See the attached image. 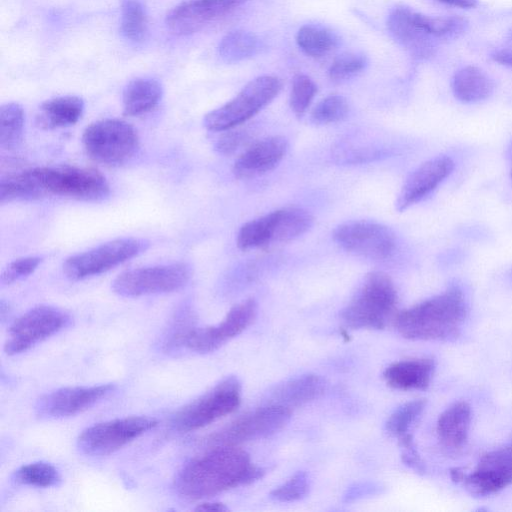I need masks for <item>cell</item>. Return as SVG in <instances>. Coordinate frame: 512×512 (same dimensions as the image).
Wrapping results in <instances>:
<instances>
[{
  "instance_id": "obj_1",
  "label": "cell",
  "mask_w": 512,
  "mask_h": 512,
  "mask_svg": "<svg viewBox=\"0 0 512 512\" xmlns=\"http://www.w3.org/2000/svg\"><path fill=\"white\" fill-rule=\"evenodd\" d=\"M264 470L237 446H213L178 473L175 488L189 500L212 497L262 478Z\"/></svg>"
},
{
  "instance_id": "obj_2",
  "label": "cell",
  "mask_w": 512,
  "mask_h": 512,
  "mask_svg": "<svg viewBox=\"0 0 512 512\" xmlns=\"http://www.w3.org/2000/svg\"><path fill=\"white\" fill-rule=\"evenodd\" d=\"M468 312L458 285L395 315L394 325L409 340L453 341L461 333Z\"/></svg>"
},
{
  "instance_id": "obj_3",
  "label": "cell",
  "mask_w": 512,
  "mask_h": 512,
  "mask_svg": "<svg viewBox=\"0 0 512 512\" xmlns=\"http://www.w3.org/2000/svg\"><path fill=\"white\" fill-rule=\"evenodd\" d=\"M257 303L249 298L233 306L217 325L196 328L190 311L183 310L165 341L167 351L185 347L198 353L212 352L241 334L255 320Z\"/></svg>"
},
{
  "instance_id": "obj_4",
  "label": "cell",
  "mask_w": 512,
  "mask_h": 512,
  "mask_svg": "<svg viewBox=\"0 0 512 512\" xmlns=\"http://www.w3.org/2000/svg\"><path fill=\"white\" fill-rule=\"evenodd\" d=\"M397 293L393 281L384 272L368 273L359 289L341 312L351 329H383L395 318Z\"/></svg>"
},
{
  "instance_id": "obj_5",
  "label": "cell",
  "mask_w": 512,
  "mask_h": 512,
  "mask_svg": "<svg viewBox=\"0 0 512 512\" xmlns=\"http://www.w3.org/2000/svg\"><path fill=\"white\" fill-rule=\"evenodd\" d=\"M41 196L57 195L83 201H101L110 194L106 178L93 168L75 166L29 169Z\"/></svg>"
},
{
  "instance_id": "obj_6",
  "label": "cell",
  "mask_w": 512,
  "mask_h": 512,
  "mask_svg": "<svg viewBox=\"0 0 512 512\" xmlns=\"http://www.w3.org/2000/svg\"><path fill=\"white\" fill-rule=\"evenodd\" d=\"M313 224L312 215L298 207L282 208L246 222L237 235L241 250L286 243L305 234Z\"/></svg>"
},
{
  "instance_id": "obj_7",
  "label": "cell",
  "mask_w": 512,
  "mask_h": 512,
  "mask_svg": "<svg viewBox=\"0 0 512 512\" xmlns=\"http://www.w3.org/2000/svg\"><path fill=\"white\" fill-rule=\"evenodd\" d=\"M281 80L275 76H259L224 105L204 116L207 130L223 132L243 124L267 106L280 92Z\"/></svg>"
},
{
  "instance_id": "obj_8",
  "label": "cell",
  "mask_w": 512,
  "mask_h": 512,
  "mask_svg": "<svg viewBox=\"0 0 512 512\" xmlns=\"http://www.w3.org/2000/svg\"><path fill=\"white\" fill-rule=\"evenodd\" d=\"M86 153L105 165H121L129 161L139 148L135 128L124 120L108 118L91 123L82 135Z\"/></svg>"
},
{
  "instance_id": "obj_9",
  "label": "cell",
  "mask_w": 512,
  "mask_h": 512,
  "mask_svg": "<svg viewBox=\"0 0 512 512\" xmlns=\"http://www.w3.org/2000/svg\"><path fill=\"white\" fill-rule=\"evenodd\" d=\"M240 402L241 383L234 376L227 377L181 408L172 418V427L180 432L197 430L233 413Z\"/></svg>"
},
{
  "instance_id": "obj_10",
  "label": "cell",
  "mask_w": 512,
  "mask_h": 512,
  "mask_svg": "<svg viewBox=\"0 0 512 512\" xmlns=\"http://www.w3.org/2000/svg\"><path fill=\"white\" fill-rule=\"evenodd\" d=\"M292 409L269 403L245 413L207 437L213 446H237L241 443L269 437L280 431L290 420Z\"/></svg>"
},
{
  "instance_id": "obj_11",
  "label": "cell",
  "mask_w": 512,
  "mask_h": 512,
  "mask_svg": "<svg viewBox=\"0 0 512 512\" xmlns=\"http://www.w3.org/2000/svg\"><path fill=\"white\" fill-rule=\"evenodd\" d=\"M149 247L142 238H118L68 257L63 272L71 280L99 275L140 255Z\"/></svg>"
},
{
  "instance_id": "obj_12",
  "label": "cell",
  "mask_w": 512,
  "mask_h": 512,
  "mask_svg": "<svg viewBox=\"0 0 512 512\" xmlns=\"http://www.w3.org/2000/svg\"><path fill=\"white\" fill-rule=\"evenodd\" d=\"M190 276L191 268L184 262L142 267L119 274L112 289L123 297L169 293L185 286Z\"/></svg>"
},
{
  "instance_id": "obj_13",
  "label": "cell",
  "mask_w": 512,
  "mask_h": 512,
  "mask_svg": "<svg viewBox=\"0 0 512 512\" xmlns=\"http://www.w3.org/2000/svg\"><path fill=\"white\" fill-rule=\"evenodd\" d=\"M155 418L129 416L94 424L78 437V448L87 455L111 454L157 425Z\"/></svg>"
},
{
  "instance_id": "obj_14",
  "label": "cell",
  "mask_w": 512,
  "mask_h": 512,
  "mask_svg": "<svg viewBox=\"0 0 512 512\" xmlns=\"http://www.w3.org/2000/svg\"><path fill=\"white\" fill-rule=\"evenodd\" d=\"M69 321V315L59 308L49 305L33 307L11 324L4 351L8 355L27 351L63 329Z\"/></svg>"
},
{
  "instance_id": "obj_15",
  "label": "cell",
  "mask_w": 512,
  "mask_h": 512,
  "mask_svg": "<svg viewBox=\"0 0 512 512\" xmlns=\"http://www.w3.org/2000/svg\"><path fill=\"white\" fill-rule=\"evenodd\" d=\"M333 238L346 251L372 260L389 258L396 247L395 235L389 227L368 220L340 224Z\"/></svg>"
},
{
  "instance_id": "obj_16",
  "label": "cell",
  "mask_w": 512,
  "mask_h": 512,
  "mask_svg": "<svg viewBox=\"0 0 512 512\" xmlns=\"http://www.w3.org/2000/svg\"><path fill=\"white\" fill-rule=\"evenodd\" d=\"M249 0H182L165 17L168 30L178 36L201 31L231 14Z\"/></svg>"
},
{
  "instance_id": "obj_17",
  "label": "cell",
  "mask_w": 512,
  "mask_h": 512,
  "mask_svg": "<svg viewBox=\"0 0 512 512\" xmlns=\"http://www.w3.org/2000/svg\"><path fill=\"white\" fill-rule=\"evenodd\" d=\"M478 498L496 494L512 484V444L483 454L475 469L462 482Z\"/></svg>"
},
{
  "instance_id": "obj_18",
  "label": "cell",
  "mask_w": 512,
  "mask_h": 512,
  "mask_svg": "<svg viewBox=\"0 0 512 512\" xmlns=\"http://www.w3.org/2000/svg\"><path fill=\"white\" fill-rule=\"evenodd\" d=\"M114 389L113 384L60 388L40 397L36 411L49 418L73 416L92 407Z\"/></svg>"
},
{
  "instance_id": "obj_19",
  "label": "cell",
  "mask_w": 512,
  "mask_h": 512,
  "mask_svg": "<svg viewBox=\"0 0 512 512\" xmlns=\"http://www.w3.org/2000/svg\"><path fill=\"white\" fill-rule=\"evenodd\" d=\"M454 161L448 156H437L418 166L405 180L395 202L402 212L418 203L435 190L453 171Z\"/></svg>"
},
{
  "instance_id": "obj_20",
  "label": "cell",
  "mask_w": 512,
  "mask_h": 512,
  "mask_svg": "<svg viewBox=\"0 0 512 512\" xmlns=\"http://www.w3.org/2000/svg\"><path fill=\"white\" fill-rule=\"evenodd\" d=\"M288 142L283 136H270L251 144L235 161L233 174L249 179L274 169L284 158Z\"/></svg>"
},
{
  "instance_id": "obj_21",
  "label": "cell",
  "mask_w": 512,
  "mask_h": 512,
  "mask_svg": "<svg viewBox=\"0 0 512 512\" xmlns=\"http://www.w3.org/2000/svg\"><path fill=\"white\" fill-rule=\"evenodd\" d=\"M413 11L407 6L395 7L388 16L387 26L394 39L413 57L426 59L435 53L437 40L416 24Z\"/></svg>"
},
{
  "instance_id": "obj_22",
  "label": "cell",
  "mask_w": 512,
  "mask_h": 512,
  "mask_svg": "<svg viewBox=\"0 0 512 512\" xmlns=\"http://www.w3.org/2000/svg\"><path fill=\"white\" fill-rule=\"evenodd\" d=\"M435 371V362L431 358L401 360L389 365L383 377L386 384L397 390H426Z\"/></svg>"
},
{
  "instance_id": "obj_23",
  "label": "cell",
  "mask_w": 512,
  "mask_h": 512,
  "mask_svg": "<svg viewBox=\"0 0 512 512\" xmlns=\"http://www.w3.org/2000/svg\"><path fill=\"white\" fill-rule=\"evenodd\" d=\"M471 419V406L466 401H457L447 407L436 426L441 444L447 449H461L467 442Z\"/></svg>"
},
{
  "instance_id": "obj_24",
  "label": "cell",
  "mask_w": 512,
  "mask_h": 512,
  "mask_svg": "<svg viewBox=\"0 0 512 512\" xmlns=\"http://www.w3.org/2000/svg\"><path fill=\"white\" fill-rule=\"evenodd\" d=\"M163 96L162 84L155 78L138 77L131 80L122 94L123 113L139 116L153 110Z\"/></svg>"
},
{
  "instance_id": "obj_25",
  "label": "cell",
  "mask_w": 512,
  "mask_h": 512,
  "mask_svg": "<svg viewBox=\"0 0 512 512\" xmlns=\"http://www.w3.org/2000/svg\"><path fill=\"white\" fill-rule=\"evenodd\" d=\"M84 112V101L78 96H58L44 101L37 114V124L43 129L74 125Z\"/></svg>"
},
{
  "instance_id": "obj_26",
  "label": "cell",
  "mask_w": 512,
  "mask_h": 512,
  "mask_svg": "<svg viewBox=\"0 0 512 512\" xmlns=\"http://www.w3.org/2000/svg\"><path fill=\"white\" fill-rule=\"evenodd\" d=\"M494 87V81L489 74L472 65L457 70L451 80L455 98L464 103H476L489 98Z\"/></svg>"
},
{
  "instance_id": "obj_27",
  "label": "cell",
  "mask_w": 512,
  "mask_h": 512,
  "mask_svg": "<svg viewBox=\"0 0 512 512\" xmlns=\"http://www.w3.org/2000/svg\"><path fill=\"white\" fill-rule=\"evenodd\" d=\"M325 387V380L321 376L304 374L279 386L273 395L272 403L280 404L290 409L302 406L320 397Z\"/></svg>"
},
{
  "instance_id": "obj_28",
  "label": "cell",
  "mask_w": 512,
  "mask_h": 512,
  "mask_svg": "<svg viewBox=\"0 0 512 512\" xmlns=\"http://www.w3.org/2000/svg\"><path fill=\"white\" fill-rule=\"evenodd\" d=\"M417 25L436 40H450L461 36L468 29V21L460 16H429L414 10Z\"/></svg>"
},
{
  "instance_id": "obj_29",
  "label": "cell",
  "mask_w": 512,
  "mask_h": 512,
  "mask_svg": "<svg viewBox=\"0 0 512 512\" xmlns=\"http://www.w3.org/2000/svg\"><path fill=\"white\" fill-rule=\"evenodd\" d=\"M259 50V40L253 33L233 30L227 33L218 45L220 58L227 63H235L255 55Z\"/></svg>"
},
{
  "instance_id": "obj_30",
  "label": "cell",
  "mask_w": 512,
  "mask_h": 512,
  "mask_svg": "<svg viewBox=\"0 0 512 512\" xmlns=\"http://www.w3.org/2000/svg\"><path fill=\"white\" fill-rule=\"evenodd\" d=\"M120 32L132 42H141L148 33V15L141 0H121Z\"/></svg>"
},
{
  "instance_id": "obj_31",
  "label": "cell",
  "mask_w": 512,
  "mask_h": 512,
  "mask_svg": "<svg viewBox=\"0 0 512 512\" xmlns=\"http://www.w3.org/2000/svg\"><path fill=\"white\" fill-rule=\"evenodd\" d=\"M25 112L16 102L3 104L0 108V146L4 150L16 148L23 137Z\"/></svg>"
},
{
  "instance_id": "obj_32",
  "label": "cell",
  "mask_w": 512,
  "mask_h": 512,
  "mask_svg": "<svg viewBox=\"0 0 512 512\" xmlns=\"http://www.w3.org/2000/svg\"><path fill=\"white\" fill-rule=\"evenodd\" d=\"M299 48L308 56L319 58L331 52L338 44L337 36L316 25H304L296 34Z\"/></svg>"
},
{
  "instance_id": "obj_33",
  "label": "cell",
  "mask_w": 512,
  "mask_h": 512,
  "mask_svg": "<svg viewBox=\"0 0 512 512\" xmlns=\"http://www.w3.org/2000/svg\"><path fill=\"white\" fill-rule=\"evenodd\" d=\"M40 197L42 196L30 176L29 169L1 178L0 201L2 204L15 200H34Z\"/></svg>"
},
{
  "instance_id": "obj_34",
  "label": "cell",
  "mask_w": 512,
  "mask_h": 512,
  "mask_svg": "<svg viewBox=\"0 0 512 512\" xmlns=\"http://www.w3.org/2000/svg\"><path fill=\"white\" fill-rule=\"evenodd\" d=\"M59 471L50 463L33 462L21 466L14 472V480L35 487H52L60 482Z\"/></svg>"
},
{
  "instance_id": "obj_35",
  "label": "cell",
  "mask_w": 512,
  "mask_h": 512,
  "mask_svg": "<svg viewBox=\"0 0 512 512\" xmlns=\"http://www.w3.org/2000/svg\"><path fill=\"white\" fill-rule=\"evenodd\" d=\"M426 407L425 399L409 401L399 406L387 419L386 431L397 439L410 433L412 425L420 417Z\"/></svg>"
},
{
  "instance_id": "obj_36",
  "label": "cell",
  "mask_w": 512,
  "mask_h": 512,
  "mask_svg": "<svg viewBox=\"0 0 512 512\" xmlns=\"http://www.w3.org/2000/svg\"><path fill=\"white\" fill-rule=\"evenodd\" d=\"M349 112V104L345 97L337 94L322 99L311 112L314 124L325 125L343 120Z\"/></svg>"
},
{
  "instance_id": "obj_37",
  "label": "cell",
  "mask_w": 512,
  "mask_h": 512,
  "mask_svg": "<svg viewBox=\"0 0 512 512\" xmlns=\"http://www.w3.org/2000/svg\"><path fill=\"white\" fill-rule=\"evenodd\" d=\"M317 93L314 81L304 74H298L293 78L290 93V107L297 117L305 114Z\"/></svg>"
},
{
  "instance_id": "obj_38",
  "label": "cell",
  "mask_w": 512,
  "mask_h": 512,
  "mask_svg": "<svg viewBox=\"0 0 512 512\" xmlns=\"http://www.w3.org/2000/svg\"><path fill=\"white\" fill-rule=\"evenodd\" d=\"M367 65V59L359 53L347 52L339 55L331 64L328 75L334 82L345 81L357 75Z\"/></svg>"
},
{
  "instance_id": "obj_39",
  "label": "cell",
  "mask_w": 512,
  "mask_h": 512,
  "mask_svg": "<svg viewBox=\"0 0 512 512\" xmlns=\"http://www.w3.org/2000/svg\"><path fill=\"white\" fill-rule=\"evenodd\" d=\"M310 488L308 476L305 472H297L283 484L275 488L270 497L278 502H294L304 498Z\"/></svg>"
},
{
  "instance_id": "obj_40",
  "label": "cell",
  "mask_w": 512,
  "mask_h": 512,
  "mask_svg": "<svg viewBox=\"0 0 512 512\" xmlns=\"http://www.w3.org/2000/svg\"><path fill=\"white\" fill-rule=\"evenodd\" d=\"M41 262L42 258L39 256L22 257L12 261L2 272V284L9 285L29 276L37 269Z\"/></svg>"
},
{
  "instance_id": "obj_41",
  "label": "cell",
  "mask_w": 512,
  "mask_h": 512,
  "mask_svg": "<svg viewBox=\"0 0 512 512\" xmlns=\"http://www.w3.org/2000/svg\"><path fill=\"white\" fill-rule=\"evenodd\" d=\"M249 140V134L245 130L228 129L223 131L218 138L215 149L223 155H231L235 153L241 146L245 145Z\"/></svg>"
},
{
  "instance_id": "obj_42",
  "label": "cell",
  "mask_w": 512,
  "mask_h": 512,
  "mask_svg": "<svg viewBox=\"0 0 512 512\" xmlns=\"http://www.w3.org/2000/svg\"><path fill=\"white\" fill-rule=\"evenodd\" d=\"M398 443L402 450L401 458L403 463L416 473L425 474L426 467L415 447L412 434L408 433L398 438Z\"/></svg>"
},
{
  "instance_id": "obj_43",
  "label": "cell",
  "mask_w": 512,
  "mask_h": 512,
  "mask_svg": "<svg viewBox=\"0 0 512 512\" xmlns=\"http://www.w3.org/2000/svg\"><path fill=\"white\" fill-rule=\"evenodd\" d=\"M493 61L512 68V49H498L491 53Z\"/></svg>"
},
{
  "instance_id": "obj_44",
  "label": "cell",
  "mask_w": 512,
  "mask_h": 512,
  "mask_svg": "<svg viewBox=\"0 0 512 512\" xmlns=\"http://www.w3.org/2000/svg\"><path fill=\"white\" fill-rule=\"evenodd\" d=\"M440 3L458 7L462 9H472L477 7L478 0H437Z\"/></svg>"
},
{
  "instance_id": "obj_45",
  "label": "cell",
  "mask_w": 512,
  "mask_h": 512,
  "mask_svg": "<svg viewBox=\"0 0 512 512\" xmlns=\"http://www.w3.org/2000/svg\"><path fill=\"white\" fill-rule=\"evenodd\" d=\"M195 510L197 511H228L229 508L220 502H204L199 504Z\"/></svg>"
},
{
  "instance_id": "obj_46",
  "label": "cell",
  "mask_w": 512,
  "mask_h": 512,
  "mask_svg": "<svg viewBox=\"0 0 512 512\" xmlns=\"http://www.w3.org/2000/svg\"><path fill=\"white\" fill-rule=\"evenodd\" d=\"M465 473L461 468L454 467L450 469L451 480L455 483H462L465 478Z\"/></svg>"
},
{
  "instance_id": "obj_47",
  "label": "cell",
  "mask_w": 512,
  "mask_h": 512,
  "mask_svg": "<svg viewBox=\"0 0 512 512\" xmlns=\"http://www.w3.org/2000/svg\"><path fill=\"white\" fill-rule=\"evenodd\" d=\"M508 157L512 160V142L508 149Z\"/></svg>"
},
{
  "instance_id": "obj_48",
  "label": "cell",
  "mask_w": 512,
  "mask_h": 512,
  "mask_svg": "<svg viewBox=\"0 0 512 512\" xmlns=\"http://www.w3.org/2000/svg\"><path fill=\"white\" fill-rule=\"evenodd\" d=\"M511 177H512V169H511Z\"/></svg>"
}]
</instances>
